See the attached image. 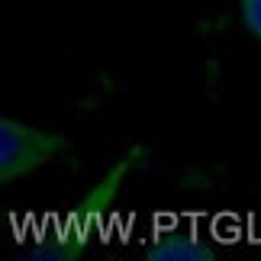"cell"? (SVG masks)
Returning <instances> with one entry per match:
<instances>
[{"mask_svg":"<svg viewBox=\"0 0 261 261\" xmlns=\"http://www.w3.org/2000/svg\"><path fill=\"white\" fill-rule=\"evenodd\" d=\"M68 148H71V139L65 133L4 116L0 119V180L16 184L33 177L36 171L55 165Z\"/></svg>","mask_w":261,"mask_h":261,"instance_id":"obj_1","label":"cell"},{"mask_svg":"<svg viewBox=\"0 0 261 261\" xmlns=\"http://www.w3.org/2000/svg\"><path fill=\"white\" fill-rule=\"evenodd\" d=\"M142 162H145V152L139 145H133L126 155H119L116 162L103 171V177L94 180V187H87L81 194V200H77V213H81L84 219H100V216L113 213L123 187L129 184V177L139 171Z\"/></svg>","mask_w":261,"mask_h":261,"instance_id":"obj_2","label":"cell"},{"mask_svg":"<svg viewBox=\"0 0 261 261\" xmlns=\"http://www.w3.org/2000/svg\"><path fill=\"white\" fill-rule=\"evenodd\" d=\"M148 261H213L216 248L194 229H165L145 245Z\"/></svg>","mask_w":261,"mask_h":261,"instance_id":"obj_3","label":"cell"},{"mask_svg":"<svg viewBox=\"0 0 261 261\" xmlns=\"http://www.w3.org/2000/svg\"><path fill=\"white\" fill-rule=\"evenodd\" d=\"M84 255V242L77 236H42L33 245L29 258H45V261H74Z\"/></svg>","mask_w":261,"mask_h":261,"instance_id":"obj_4","label":"cell"},{"mask_svg":"<svg viewBox=\"0 0 261 261\" xmlns=\"http://www.w3.org/2000/svg\"><path fill=\"white\" fill-rule=\"evenodd\" d=\"M239 16H242L245 33L261 42V0H239Z\"/></svg>","mask_w":261,"mask_h":261,"instance_id":"obj_5","label":"cell"}]
</instances>
